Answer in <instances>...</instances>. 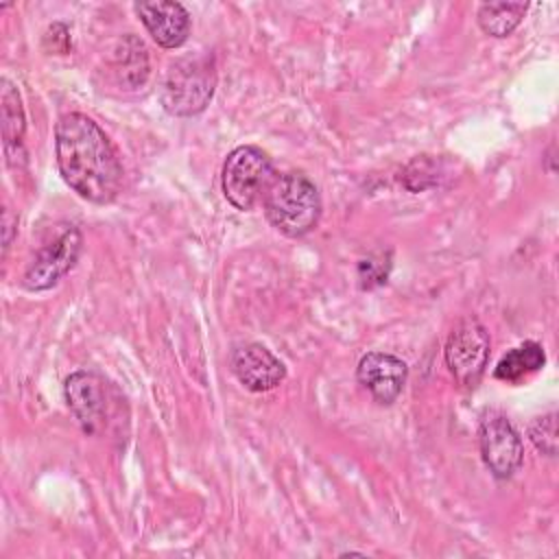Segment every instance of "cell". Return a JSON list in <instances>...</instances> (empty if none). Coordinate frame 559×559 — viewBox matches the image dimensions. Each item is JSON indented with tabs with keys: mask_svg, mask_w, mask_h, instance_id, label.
Returning a JSON list of instances; mask_svg holds the SVG:
<instances>
[{
	"mask_svg": "<svg viewBox=\"0 0 559 559\" xmlns=\"http://www.w3.org/2000/svg\"><path fill=\"white\" fill-rule=\"evenodd\" d=\"M55 157L63 181L85 201L111 203L122 186V164L107 133L85 114H63L55 127Z\"/></svg>",
	"mask_w": 559,
	"mask_h": 559,
	"instance_id": "1",
	"label": "cell"
},
{
	"mask_svg": "<svg viewBox=\"0 0 559 559\" xmlns=\"http://www.w3.org/2000/svg\"><path fill=\"white\" fill-rule=\"evenodd\" d=\"M266 221L288 238L310 234L321 218V194L304 173L275 177L262 199Z\"/></svg>",
	"mask_w": 559,
	"mask_h": 559,
	"instance_id": "2",
	"label": "cell"
},
{
	"mask_svg": "<svg viewBox=\"0 0 559 559\" xmlns=\"http://www.w3.org/2000/svg\"><path fill=\"white\" fill-rule=\"evenodd\" d=\"M216 68L214 57L197 52L173 61L159 85V103L170 116L201 114L214 94Z\"/></svg>",
	"mask_w": 559,
	"mask_h": 559,
	"instance_id": "3",
	"label": "cell"
},
{
	"mask_svg": "<svg viewBox=\"0 0 559 559\" xmlns=\"http://www.w3.org/2000/svg\"><path fill=\"white\" fill-rule=\"evenodd\" d=\"M271 157L253 144L236 146L223 162L221 186L225 199L240 212L253 210L275 181Z\"/></svg>",
	"mask_w": 559,
	"mask_h": 559,
	"instance_id": "4",
	"label": "cell"
},
{
	"mask_svg": "<svg viewBox=\"0 0 559 559\" xmlns=\"http://www.w3.org/2000/svg\"><path fill=\"white\" fill-rule=\"evenodd\" d=\"M489 332L476 319H463L450 334L445 343V365L465 389H474L489 360Z\"/></svg>",
	"mask_w": 559,
	"mask_h": 559,
	"instance_id": "5",
	"label": "cell"
},
{
	"mask_svg": "<svg viewBox=\"0 0 559 559\" xmlns=\"http://www.w3.org/2000/svg\"><path fill=\"white\" fill-rule=\"evenodd\" d=\"M478 445L483 463L496 478H511L522 467L524 445L507 415L498 411H487L483 415L478 426Z\"/></svg>",
	"mask_w": 559,
	"mask_h": 559,
	"instance_id": "6",
	"label": "cell"
},
{
	"mask_svg": "<svg viewBox=\"0 0 559 559\" xmlns=\"http://www.w3.org/2000/svg\"><path fill=\"white\" fill-rule=\"evenodd\" d=\"M83 247V236L76 227L63 229L52 242L41 247L31 260L22 275V286L31 293L52 288L79 260Z\"/></svg>",
	"mask_w": 559,
	"mask_h": 559,
	"instance_id": "7",
	"label": "cell"
},
{
	"mask_svg": "<svg viewBox=\"0 0 559 559\" xmlns=\"http://www.w3.org/2000/svg\"><path fill=\"white\" fill-rule=\"evenodd\" d=\"M229 367L236 380L253 393H264L280 386L286 378L284 362L260 343L238 345L229 356Z\"/></svg>",
	"mask_w": 559,
	"mask_h": 559,
	"instance_id": "8",
	"label": "cell"
},
{
	"mask_svg": "<svg viewBox=\"0 0 559 559\" xmlns=\"http://www.w3.org/2000/svg\"><path fill=\"white\" fill-rule=\"evenodd\" d=\"M406 376V362L389 352H367L356 367L358 384L382 406H389L400 397Z\"/></svg>",
	"mask_w": 559,
	"mask_h": 559,
	"instance_id": "9",
	"label": "cell"
},
{
	"mask_svg": "<svg viewBox=\"0 0 559 559\" xmlns=\"http://www.w3.org/2000/svg\"><path fill=\"white\" fill-rule=\"evenodd\" d=\"M66 402L81 424L83 432L94 435L98 426L105 419L107 411V395H105V382L94 371H74L66 378L63 384Z\"/></svg>",
	"mask_w": 559,
	"mask_h": 559,
	"instance_id": "10",
	"label": "cell"
},
{
	"mask_svg": "<svg viewBox=\"0 0 559 559\" xmlns=\"http://www.w3.org/2000/svg\"><path fill=\"white\" fill-rule=\"evenodd\" d=\"M135 13L153 41L162 48H179L190 35V13L183 4L170 0L138 2Z\"/></svg>",
	"mask_w": 559,
	"mask_h": 559,
	"instance_id": "11",
	"label": "cell"
},
{
	"mask_svg": "<svg viewBox=\"0 0 559 559\" xmlns=\"http://www.w3.org/2000/svg\"><path fill=\"white\" fill-rule=\"evenodd\" d=\"M0 127H2V140H4V153L9 166H17V153L22 155V140L26 131V118H24V107L17 87L9 81H0Z\"/></svg>",
	"mask_w": 559,
	"mask_h": 559,
	"instance_id": "12",
	"label": "cell"
},
{
	"mask_svg": "<svg viewBox=\"0 0 559 559\" xmlns=\"http://www.w3.org/2000/svg\"><path fill=\"white\" fill-rule=\"evenodd\" d=\"M546 362V354H544V347L535 341H526L518 347H513L511 352H507L496 369H493V376L502 382H520L522 378L539 371Z\"/></svg>",
	"mask_w": 559,
	"mask_h": 559,
	"instance_id": "13",
	"label": "cell"
},
{
	"mask_svg": "<svg viewBox=\"0 0 559 559\" xmlns=\"http://www.w3.org/2000/svg\"><path fill=\"white\" fill-rule=\"evenodd\" d=\"M526 9V2H485L478 7L476 20L489 37H507L520 26Z\"/></svg>",
	"mask_w": 559,
	"mask_h": 559,
	"instance_id": "14",
	"label": "cell"
},
{
	"mask_svg": "<svg viewBox=\"0 0 559 559\" xmlns=\"http://www.w3.org/2000/svg\"><path fill=\"white\" fill-rule=\"evenodd\" d=\"M116 72L120 74V81L131 87H138L146 81V74H148L146 48L133 35L120 41V50L116 52Z\"/></svg>",
	"mask_w": 559,
	"mask_h": 559,
	"instance_id": "15",
	"label": "cell"
},
{
	"mask_svg": "<svg viewBox=\"0 0 559 559\" xmlns=\"http://www.w3.org/2000/svg\"><path fill=\"white\" fill-rule=\"evenodd\" d=\"M402 179L411 192H421L426 188H432V186H437V162L428 155H417L404 168Z\"/></svg>",
	"mask_w": 559,
	"mask_h": 559,
	"instance_id": "16",
	"label": "cell"
},
{
	"mask_svg": "<svg viewBox=\"0 0 559 559\" xmlns=\"http://www.w3.org/2000/svg\"><path fill=\"white\" fill-rule=\"evenodd\" d=\"M528 437L542 454L555 456L557 454V413L535 417V421L528 426Z\"/></svg>",
	"mask_w": 559,
	"mask_h": 559,
	"instance_id": "17",
	"label": "cell"
},
{
	"mask_svg": "<svg viewBox=\"0 0 559 559\" xmlns=\"http://www.w3.org/2000/svg\"><path fill=\"white\" fill-rule=\"evenodd\" d=\"M386 273H389V266L384 269L382 262H373L371 258L362 260L360 266H358V277H360L362 288H371L376 284L386 282Z\"/></svg>",
	"mask_w": 559,
	"mask_h": 559,
	"instance_id": "18",
	"label": "cell"
},
{
	"mask_svg": "<svg viewBox=\"0 0 559 559\" xmlns=\"http://www.w3.org/2000/svg\"><path fill=\"white\" fill-rule=\"evenodd\" d=\"M17 225V216H11L9 210H4V245H2V253L7 255L9 247H11V236H13V229Z\"/></svg>",
	"mask_w": 559,
	"mask_h": 559,
	"instance_id": "19",
	"label": "cell"
}]
</instances>
